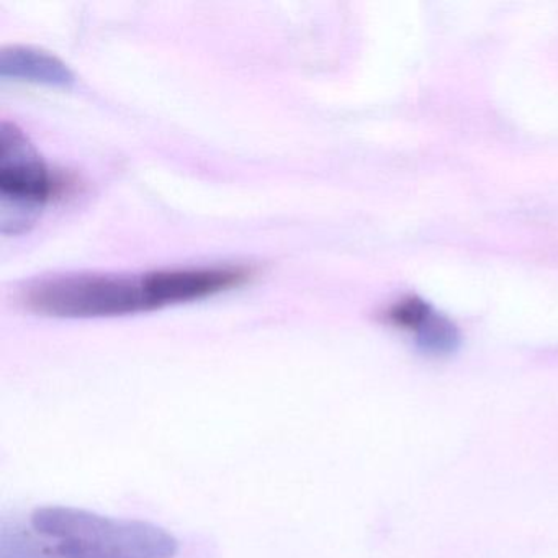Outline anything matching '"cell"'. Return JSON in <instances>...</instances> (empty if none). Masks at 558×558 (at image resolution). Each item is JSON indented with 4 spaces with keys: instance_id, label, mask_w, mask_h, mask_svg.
Returning <instances> with one entry per match:
<instances>
[{
    "instance_id": "6da1fadb",
    "label": "cell",
    "mask_w": 558,
    "mask_h": 558,
    "mask_svg": "<svg viewBox=\"0 0 558 558\" xmlns=\"http://www.w3.org/2000/svg\"><path fill=\"white\" fill-rule=\"evenodd\" d=\"M253 267L204 266L143 274H63L22 289L25 310L48 318H117L197 302L238 289Z\"/></svg>"
},
{
    "instance_id": "7a4b0ae2",
    "label": "cell",
    "mask_w": 558,
    "mask_h": 558,
    "mask_svg": "<svg viewBox=\"0 0 558 558\" xmlns=\"http://www.w3.org/2000/svg\"><path fill=\"white\" fill-rule=\"evenodd\" d=\"M32 525L54 542L60 558H174L179 550L178 538L161 525L71 506L38 508Z\"/></svg>"
},
{
    "instance_id": "3957f363",
    "label": "cell",
    "mask_w": 558,
    "mask_h": 558,
    "mask_svg": "<svg viewBox=\"0 0 558 558\" xmlns=\"http://www.w3.org/2000/svg\"><path fill=\"white\" fill-rule=\"evenodd\" d=\"M40 153L15 123L0 126V228L5 236L27 233L63 191Z\"/></svg>"
},
{
    "instance_id": "277c9868",
    "label": "cell",
    "mask_w": 558,
    "mask_h": 558,
    "mask_svg": "<svg viewBox=\"0 0 558 558\" xmlns=\"http://www.w3.org/2000/svg\"><path fill=\"white\" fill-rule=\"evenodd\" d=\"M391 325L410 332L427 354L447 355L459 345L456 326L420 299H403L387 312Z\"/></svg>"
},
{
    "instance_id": "5b68a950",
    "label": "cell",
    "mask_w": 558,
    "mask_h": 558,
    "mask_svg": "<svg viewBox=\"0 0 558 558\" xmlns=\"http://www.w3.org/2000/svg\"><path fill=\"white\" fill-rule=\"evenodd\" d=\"M0 76L5 81L70 89L76 76L64 61L32 47L5 48L0 57Z\"/></svg>"
}]
</instances>
